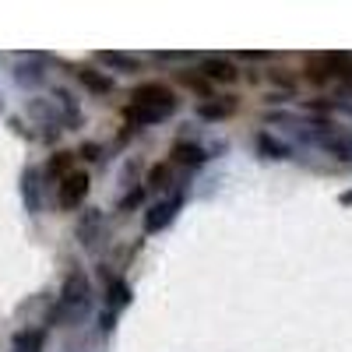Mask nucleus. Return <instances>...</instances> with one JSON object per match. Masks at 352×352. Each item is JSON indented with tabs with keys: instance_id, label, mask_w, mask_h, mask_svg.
I'll use <instances>...</instances> for the list:
<instances>
[{
	"instance_id": "nucleus-1",
	"label": "nucleus",
	"mask_w": 352,
	"mask_h": 352,
	"mask_svg": "<svg viewBox=\"0 0 352 352\" xmlns=\"http://www.w3.org/2000/svg\"><path fill=\"white\" fill-rule=\"evenodd\" d=\"M173 109H176V99H173L169 88H162V85H141L138 92L131 96L127 120L131 124H155V120H166Z\"/></svg>"
},
{
	"instance_id": "nucleus-2",
	"label": "nucleus",
	"mask_w": 352,
	"mask_h": 352,
	"mask_svg": "<svg viewBox=\"0 0 352 352\" xmlns=\"http://www.w3.org/2000/svg\"><path fill=\"white\" fill-rule=\"evenodd\" d=\"M85 303H88V285H85V278L81 275H71L67 278V285H64V296H60V307L53 310V320H60V317H78L81 310H85Z\"/></svg>"
},
{
	"instance_id": "nucleus-3",
	"label": "nucleus",
	"mask_w": 352,
	"mask_h": 352,
	"mask_svg": "<svg viewBox=\"0 0 352 352\" xmlns=\"http://www.w3.org/2000/svg\"><path fill=\"white\" fill-rule=\"evenodd\" d=\"M85 194H88V176L78 169V173H67L64 180H60V208H78V204L85 201Z\"/></svg>"
},
{
	"instance_id": "nucleus-4",
	"label": "nucleus",
	"mask_w": 352,
	"mask_h": 352,
	"mask_svg": "<svg viewBox=\"0 0 352 352\" xmlns=\"http://www.w3.org/2000/svg\"><path fill=\"white\" fill-rule=\"evenodd\" d=\"M204 78H212V81H236V67H232L229 60H204Z\"/></svg>"
},
{
	"instance_id": "nucleus-5",
	"label": "nucleus",
	"mask_w": 352,
	"mask_h": 352,
	"mask_svg": "<svg viewBox=\"0 0 352 352\" xmlns=\"http://www.w3.org/2000/svg\"><path fill=\"white\" fill-rule=\"evenodd\" d=\"M176 208H180V197H173V201H166V204H159V208L148 215V222H144V226H148V232H155V229H162L173 215H176Z\"/></svg>"
},
{
	"instance_id": "nucleus-6",
	"label": "nucleus",
	"mask_w": 352,
	"mask_h": 352,
	"mask_svg": "<svg viewBox=\"0 0 352 352\" xmlns=\"http://www.w3.org/2000/svg\"><path fill=\"white\" fill-rule=\"evenodd\" d=\"M43 349V331H18L11 352H39Z\"/></svg>"
},
{
	"instance_id": "nucleus-7",
	"label": "nucleus",
	"mask_w": 352,
	"mask_h": 352,
	"mask_svg": "<svg viewBox=\"0 0 352 352\" xmlns=\"http://www.w3.org/2000/svg\"><path fill=\"white\" fill-rule=\"evenodd\" d=\"M173 159L180 162V166H201V162H204V152L194 148V144H176V148H173Z\"/></svg>"
},
{
	"instance_id": "nucleus-8",
	"label": "nucleus",
	"mask_w": 352,
	"mask_h": 352,
	"mask_svg": "<svg viewBox=\"0 0 352 352\" xmlns=\"http://www.w3.org/2000/svg\"><path fill=\"white\" fill-rule=\"evenodd\" d=\"M78 71V78L92 88V92H109V78H102V74H96V71H88V67H74Z\"/></svg>"
},
{
	"instance_id": "nucleus-9",
	"label": "nucleus",
	"mask_w": 352,
	"mask_h": 352,
	"mask_svg": "<svg viewBox=\"0 0 352 352\" xmlns=\"http://www.w3.org/2000/svg\"><path fill=\"white\" fill-rule=\"evenodd\" d=\"M74 166V155L71 152H56L53 159H50V166H46V173L50 176H67V169Z\"/></svg>"
},
{
	"instance_id": "nucleus-10",
	"label": "nucleus",
	"mask_w": 352,
	"mask_h": 352,
	"mask_svg": "<svg viewBox=\"0 0 352 352\" xmlns=\"http://www.w3.org/2000/svg\"><path fill=\"white\" fill-rule=\"evenodd\" d=\"M169 176H173V166H155L152 176H148V184H152L155 190H166V187H169Z\"/></svg>"
},
{
	"instance_id": "nucleus-11",
	"label": "nucleus",
	"mask_w": 352,
	"mask_h": 352,
	"mask_svg": "<svg viewBox=\"0 0 352 352\" xmlns=\"http://www.w3.org/2000/svg\"><path fill=\"white\" fill-rule=\"evenodd\" d=\"M99 60L102 64H113V67H138V60H127V56H120V53H99Z\"/></svg>"
},
{
	"instance_id": "nucleus-12",
	"label": "nucleus",
	"mask_w": 352,
	"mask_h": 352,
	"mask_svg": "<svg viewBox=\"0 0 352 352\" xmlns=\"http://www.w3.org/2000/svg\"><path fill=\"white\" fill-rule=\"evenodd\" d=\"M43 74H39V67H18V81L21 85H36Z\"/></svg>"
},
{
	"instance_id": "nucleus-13",
	"label": "nucleus",
	"mask_w": 352,
	"mask_h": 352,
	"mask_svg": "<svg viewBox=\"0 0 352 352\" xmlns=\"http://www.w3.org/2000/svg\"><path fill=\"white\" fill-rule=\"evenodd\" d=\"M232 106H204V116H226Z\"/></svg>"
}]
</instances>
